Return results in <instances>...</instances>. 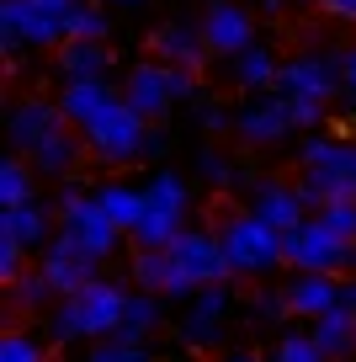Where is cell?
<instances>
[{
    "label": "cell",
    "mask_w": 356,
    "mask_h": 362,
    "mask_svg": "<svg viewBox=\"0 0 356 362\" xmlns=\"http://www.w3.org/2000/svg\"><path fill=\"white\" fill-rule=\"evenodd\" d=\"M144 192H149V208H170V214L186 218V203H191V197H186V181H181L176 170H160Z\"/></svg>",
    "instance_id": "cell-31"
},
{
    "label": "cell",
    "mask_w": 356,
    "mask_h": 362,
    "mask_svg": "<svg viewBox=\"0 0 356 362\" xmlns=\"http://www.w3.org/2000/svg\"><path fill=\"white\" fill-rule=\"evenodd\" d=\"M54 48L64 43V16L43 11L32 0H0V48L16 54V48Z\"/></svg>",
    "instance_id": "cell-7"
},
{
    "label": "cell",
    "mask_w": 356,
    "mask_h": 362,
    "mask_svg": "<svg viewBox=\"0 0 356 362\" xmlns=\"http://www.w3.org/2000/svg\"><path fill=\"white\" fill-rule=\"evenodd\" d=\"M107 102H112V86H107V80H64V90H59V107H64V117L80 128V134H85V123Z\"/></svg>",
    "instance_id": "cell-22"
},
{
    "label": "cell",
    "mask_w": 356,
    "mask_h": 362,
    "mask_svg": "<svg viewBox=\"0 0 356 362\" xmlns=\"http://www.w3.org/2000/svg\"><path fill=\"white\" fill-rule=\"evenodd\" d=\"M271 362H330V357H324V346L314 341V330H287V336H277Z\"/></svg>",
    "instance_id": "cell-32"
},
{
    "label": "cell",
    "mask_w": 356,
    "mask_h": 362,
    "mask_svg": "<svg viewBox=\"0 0 356 362\" xmlns=\"http://www.w3.org/2000/svg\"><path fill=\"white\" fill-rule=\"evenodd\" d=\"M277 90L282 96H314V102H330L340 90V59L335 54H298L277 69Z\"/></svg>",
    "instance_id": "cell-9"
},
{
    "label": "cell",
    "mask_w": 356,
    "mask_h": 362,
    "mask_svg": "<svg viewBox=\"0 0 356 362\" xmlns=\"http://www.w3.org/2000/svg\"><path fill=\"white\" fill-rule=\"evenodd\" d=\"M170 256L181 261V267L197 277V288H208V283H229L234 277V267H229V250H223V240H218V229H181L176 240H170Z\"/></svg>",
    "instance_id": "cell-8"
},
{
    "label": "cell",
    "mask_w": 356,
    "mask_h": 362,
    "mask_svg": "<svg viewBox=\"0 0 356 362\" xmlns=\"http://www.w3.org/2000/svg\"><path fill=\"white\" fill-rule=\"evenodd\" d=\"M123 96L138 107L144 117H160L170 102H176V86H170V64H138L134 75H128V86H123Z\"/></svg>",
    "instance_id": "cell-18"
},
{
    "label": "cell",
    "mask_w": 356,
    "mask_h": 362,
    "mask_svg": "<svg viewBox=\"0 0 356 362\" xmlns=\"http://www.w3.org/2000/svg\"><path fill=\"white\" fill-rule=\"evenodd\" d=\"M181 229H186L181 214H170V208H144V224L134 229V240H138V250H165Z\"/></svg>",
    "instance_id": "cell-27"
},
{
    "label": "cell",
    "mask_w": 356,
    "mask_h": 362,
    "mask_svg": "<svg viewBox=\"0 0 356 362\" xmlns=\"http://www.w3.org/2000/svg\"><path fill=\"white\" fill-rule=\"evenodd\" d=\"M107 27H112V16L101 11L96 0H80L75 11L64 16V37H90V43H101V37H107Z\"/></svg>",
    "instance_id": "cell-30"
},
{
    "label": "cell",
    "mask_w": 356,
    "mask_h": 362,
    "mask_svg": "<svg viewBox=\"0 0 356 362\" xmlns=\"http://www.w3.org/2000/svg\"><path fill=\"white\" fill-rule=\"evenodd\" d=\"M96 197H101V208L112 214V224H117V229H128V235H134V229L144 224L149 192H138V187H123V181H101Z\"/></svg>",
    "instance_id": "cell-24"
},
{
    "label": "cell",
    "mask_w": 356,
    "mask_h": 362,
    "mask_svg": "<svg viewBox=\"0 0 356 362\" xmlns=\"http://www.w3.org/2000/svg\"><path fill=\"white\" fill-rule=\"evenodd\" d=\"M218 240H223V250H229L234 277H266V272L287 267L282 229H271L261 214H229V218H218Z\"/></svg>",
    "instance_id": "cell-3"
},
{
    "label": "cell",
    "mask_w": 356,
    "mask_h": 362,
    "mask_svg": "<svg viewBox=\"0 0 356 362\" xmlns=\"http://www.w3.org/2000/svg\"><path fill=\"white\" fill-rule=\"evenodd\" d=\"M22 250L27 245H16V240H6V235H0V283H6V288H11L16 283V277H22Z\"/></svg>",
    "instance_id": "cell-39"
},
{
    "label": "cell",
    "mask_w": 356,
    "mask_h": 362,
    "mask_svg": "<svg viewBox=\"0 0 356 362\" xmlns=\"http://www.w3.org/2000/svg\"><path fill=\"white\" fill-rule=\"evenodd\" d=\"M144 134H149V117L138 112L128 96H112L96 117L85 123V144L101 165H128L134 155H144Z\"/></svg>",
    "instance_id": "cell-4"
},
{
    "label": "cell",
    "mask_w": 356,
    "mask_h": 362,
    "mask_svg": "<svg viewBox=\"0 0 356 362\" xmlns=\"http://www.w3.org/2000/svg\"><path fill=\"white\" fill-rule=\"evenodd\" d=\"M340 309H356V277H351V283H340Z\"/></svg>",
    "instance_id": "cell-46"
},
{
    "label": "cell",
    "mask_w": 356,
    "mask_h": 362,
    "mask_svg": "<svg viewBox=\"0 0 356 362\" xmlns=\"http://www.w3.org/2000/svg\"><path fill=\"white\" fill-rule=\"evenodd\" d=\"M64 123H69L64 107H59V102H43V96H37V102H22V107L11 112L6 134H11V149H16V155H32V149L43 144L48 134H59Z\"/></svg>",
    "instance_id": "cell-13"
},
{
    "label": "cell",
    "mask_w": 356,
    "mask_h": 362,
    "mask_svg": "<svg viewBox=\"0 0 356 362\" xmlns=\"http://www.w3.org/2000/svg\"><path fill=\"white\" fill-rule=\"evenodd\" d=\"M223 309H229V283L197 288V304H191L186 325H181L186 346H218V336H223Z\"/></svg>",
    "instance_id": "cell-17"
},
{
    "label": "cell",
    "mask_w": 356,
    "mask_h": 362,
    "mask_svg": "<svg viewBox=\"0 0 356 362\" xmlns=\"http://www.w3.org/2000/svg\"><path fill=\"white\" fill-rule=\"evenodd\" d=\"M197 170H202V181H213V187H234V181H239V170H234L218 149H202V155H197Z\"/></svg>",
    "instance_id": "cell-37"
},
{
    "label": "cell",
    "mask_w": 356,
    "mask_h": 362,
    "mask_svg": "<svg viewBox=\"0 0 356 362\" xmlns=\"http://www.w3.org/2000/svg\"><path fill=\"white\" fill-rule=\"evenodd\" d=\"M223 362H261V357H250V351H234V357H223Z\"/></svg>",
    "instance_id": "cell-47"
},
{
    "label": "cell",
    "mask_w": 356,
    "mask_h": 362,
    "mask_svg": "<svg viewBox=\"0 0 356 362\" xmlns=\"http://www.w3.org/2000/svg\"><path fill=\"white\" fill-rule=\"evenodd\" d=\"M16 203H32V165H27V155H11L0 165V208H16Z\"/></svg>",
    "instance_id": "cell-29"
},
{
    "label": "cell",
    "mask_w": 356,
    "mask_h": 362,
    "mask_svg": "<svg viewBox=\"0 0 356 362\" xmlns=\"http://www.w3.org/2000/svg\"><path fill=\"white\" fill-rule=\"evenodd\" d=\"M250 214H261L271 229H282L287 235L292 224H303L309 218V208H303V197H298V181H256L250 187Z\"/></svg>",
    "instance_id": "cell-16"
},
{
    "label": "cell",
    "mask_w": 356,
    "mask_h": 362,
    "mask_svg": "<svg viewBox=\"0 0 356 362\" xmlns=\"http://www.w3.org/2000/svg\"><path fill=\"white\" fill-rule=\"evenodd\" d=\"M32 6H43V11H54V16H69L80 0H32Z\"/></svg>",
    "instance_id": "cell-43"
},
{
    "label": "cell",
    "mask_w": 356,
    "mask_h": 362,
    "mask_svg": "<svg viewBox=\"0 0 356 362\" xmlns=\"http://www.w3.org/2000/svg\"><path fill=\"white\" fill-rule=\"evenodd\" d=\"M134 283L144 288V293H160V298L197 293V277H191L170 250H138V256H134Z\"/></svg>",
    "instance_id": "cell-12"
},
{
    "label": "cell",
    "mask_w": 356,
    "mask_h": 362,
    "mask_svg": "<svg viewBox=\"0 0 356 362\" xmlns=\"http://www.w3.org/2000/svg\"><path fill=\"white\" fill-rule=\"evenodd\" d=\"M319 218H324L340 240H356V203H324Z\"/></svg>",
    "instance_id": "cell-38"
},
{
    "label": "cell",
    "mask_w": 356,
    "mask_h": 362,
    "mask_svg": "<svg viewBox=\"0 0 356 362\" xmlns=\"http://www.w3.org/2000/svg\"><path fill=\"white\" fill-rule=\"evenodd\" d=\"M298 165H303L298 197L309 214H319L324 203H356V144L314 134L298 149Z\"/></svg>",
    "instance_id": "cell-1"
},
{
    "label": "cell",
    "mask_w": 356,
    "mask_h": 362,
    "mask_svg": "<svg viewBox=\"0 0 356 362\" xmlns=\"http://www.w3.org/2000/svg\"><path fill=\"white\" fill-rule=\"evenodd\" d=\"M80 155H85V134H80L75 123H64L59 134H48L27 160H32V170H43V176H69V170L80 165Z\"/></svg>",
    "instance_id": "cell-20"
},
{
    "label": "cell",
    "mask_w": 356,
    "mask_h": 362,
    "mask_svg": "<svg viewBox=\"0 0 356 362\" xmlns=\"http://www.w3.org/2000/svg\"><path fill=\"white\" fill-rule=\"evenodd\" d=\"M335 16H345V22H356V0H324Z\"/></svg>",
    "instance_id": "cell-44"
},
{
    "label": "cell",
    "mask_w": 356,
    "mask_h": 362,
    "mask_svg": "<svg viewBox=\"0 0 356 362\" xmlns=\"http://www.w3.org/2000/svg\"><path fill=\"white\" fill-rule=\"evenodd\" d=\"M59 75L64 80H101L107 75V48L90 37H64L59 48Z\"/></svg>",
    "instance_id": "cell-25"
},
{
    "label": "cell",
    "mask_w": 356,
    "mask_h": 362,
    "mask_svg": "<svg viewBox=\"0 0 356 362\" xmlns=\"http://www.w3.org/2000/svg\"><path fill=\"white\" fill-rule=\"evenodd\" d=\"M160 149H165V134H160V128H149V134H144V155H160Z\"/></svg>",
    "instance_id": "cell-45"
},
{
    "label": "cell",
    "mask_w": 356,
    "mask_h": 362,
    "mask_svg": "<svg viewBox=\"0 0 356 362\" xmlns=\"http://www.w3.org/2000/svg\"><path fill=\"white\" fill-rule=\"evenodd\" d=\"M155 59H170V64L181 69H197L208 64V37H202V27H186V22H165L155 33Z\"/></svg>",
    "instance_id": "cell-19"
},
{
    "label": "cell",
    "mask_w": 356,
    "mask_h": 362,
    "mask_svg": "<svg viewBox=\"0 0 356 362\" xmlns=\"http://www.w3.org/2000/svg\"><path fill=\"white\" fill-rule=\"evenodd\" d=\"M314 341L324 346V357H330V362L356 357V309L335 304L330 315H319V320H314Z\"/></svg>",
    "instance_id": "cell-23"
},
{
    "label": "cell",
    "mask_w": 356,
    "mask_h": 362,
    "mask_svg": "<svg viewBox=\"0 0 356 362\" xmlns=\"http://www.w3.org/2000/svg\"><path fill=\"white\" fill-rule=\"evenodd\" d=\"M287 309L298 320H319L340 304V283H335V272H292L287 277Z\"/></svg>",
    "instance_id": "cell-15"
},
{
    "label": "cell",
    "mask_w": 356,
    "mask_h": 362,
    "mask_svg": "<svg viewBox=\"0 0 356 362\" xmlns=\"http://www.w3.org/2000/svg\"><path fill=\"white\" fill-rule=\"evenodd\" d=\"M282 245H287V267L292 272H351L356 240H340L319 214H309L303 224H292L287 235H282Z\"/></svg>",
    "instance_id": "cell-5"
},
{
    "label": "cell",
    "mask_w": 356,
    "mask_h": 362,
    "mask_svg": "<svg viewBox=\"0 0 356 362\" xmlns=\"http://www.w3.org/2000/svg\"><path fill=\"white\" fill-rule=\"evenodd\" d=\"M96 267H101V256H90V250L75 245L69 235H54L48 250H43V272H48V283H54L59 298H69L85 283H96Z\"/></svg>",
    "instance_id": "cell-10"
},
{
    "label": "cell",
    "mask_w": 356,
    "mask_h": 362,
    "mask_svg": "<svg viewBox=\"0 0 356 362\" xmlns=\"http://www.w3.org/2000/svg\"><path fill=\"white\" fill-rule=\"evenodd\" d=\"M160 325V293H144V288H138V293H128V309H123V325L112 330V336L117 341H144L149 330Z\"/></svg>",
    "instance_id": "cell-26"
},
{
    "label": "cell",
    "mask_w": 356,
    "mask_h": 362,
    "mask_svg": "<svg viewBox=\"0 0 356 362\" xmlns=\"http://www.w3.org/2000/svg\"><path fill=\"white\" fill-rule=\"evenodd\" d=\"M351 117H356V96H351Z\"/></svg>",
    "instance_id": "cell-50"
},
{
    "label": "cell",
    "mask_w": 356,
    "mask_h": 362,
    "mask_svg": "<svg viewBox=\"0 0 356 362\" xmlns=\"http://www.w3.org/2000/svg\"><path fill=\"white\" fill-rule=\"evenodd\" d=\"M351 272H356V250H351Z\"/></svg>",
    "instance_id": "cell-49"
},
{
    "label": "cell",
    "mask_w": 356,
    "mask_h": 362,
    "mask_svg": "<svg viewBox=\"0 0 356 362\" xmlns=\"http://www.w3.org/2000/svg\"><path fill=\"white\" fill-rule=\"evenodd\" d=\"M234 128H239V139H245V144H256V149L282 144V139L292 134V102L282 96V90H271V96H256L245 112L234 117Z\"/></svg>",
    "instance_id": "cell-11"
},
{
    "label": "cell",
    "mask_w": 356,
    "mask_h": 362,
    "mask_svg": "<svg viewBox=\"0 0 356 362\" xmlns=\"http://www.w3.org/2000/svg\"><path fill=\"white\" fill-rule=\"evenodd\" d=\"M292 102V128H319L324 123V102H314V96H287Z\"/></svg>",
    "instance_id": "cell-40"
},
{
    "label": "cell",
    "mask_w": 356,
    "mask_h": 362,
    "mask_svg": "<svg viewBox=\"0 0 356 362\" xmlns=\"http://www.w3.org/2000/svg\"><path fill=\"white\" fill-rule=\"evenodd\" d=\"M197 27H202V37H208L213 54H245V48H250V33H256L250 11H239V6H229V0L208 6Z\"/></svg>",
    "instance_id": "cell-14"
},
{
    "label": "cell",
    "mask_w": 356,
    "mask_h": 362,
    "mask_svg": "<svg viewBox=\"0 0 356 362\" xmlns=\"http://www.w3.org/2000/svg\"><path fill=\"white\" fill-rule=\"evenodd\" d=\"M107 6H144V0H107Z\"/></svg>",
    "instance_id": "cell-48"
},
{
    "label": "cell",
    "mask_w": 356,
    "mask_h": 362,
    "mask_svg": "<svg viewBox=\"0 0 356 362\" xmlns=\"http://www.w3.org/2000/svg\"><path fill=\"white\" fill-rule=\"evenodd\" d=\"M197 123H202V128H208V134H223V128H229V123H234V117H229V112H223V107H218V102H202V107H197Z\"/></svg>",
    "instance_id": "cell-41"
},
{
    "label": "cell",
    "mask_w": 356,
    "mask_h": 362,
    "mask_svg": "<svg viewBox=\"0 0 356 362\" xmlns=\"http://www.w3.org/2000/svg\"><path fill=\"white\" fill-rule=\"evenodd\" d=\"M85 362H155V357L144 351V341L134 346V341L107 336V341H96V346H90V357H85Z\"/></svg>",
    "instance_id": "cell-34"
},
{
    "label": "cell",
    "mask_w": 356,
    "mask_h": 362,
    "mask_svg": "<svg viewBox=\"0 0 356 362\" xmlns=\"http://www.w3.org/2000/svg\"><path fill=\"white\" fill-rule=\"evenodd\" d=\"M0 235L32 250V245H43V240L54 235V214H48L43 203H16V208H0Z\"/></svg>",
    "instance_id": "cell-21"
},
{
    "label": "cell",
    "mask_w": 356,
    "mask_h": 362,
    "mask_svg": "<svg viewBox=\"0 0 356 362\" xmlns=\"http://www.w3.org/2000/svg\"><path fill=\"white\" fill-rule=\"evenodd\" d=\"M250 315H256V325H277V320H287V293H271V288H261L256 298H250Z\"/></svg>",
    "instance_id": "cell-35"
},
{
    "label": "cell",
    "mask_w": 356,
    "mask_h": 362,
    "mask_svg": "<svg viewBox=\"0 0 356 362\" xmlns=\"http://www.w3.org/2000/svg\"><path fill=\"white\" fill-rule=\"evenodd\" d=\"M277 69H282V64L266 54V48H256V43H250L245 54L234 59V80H239L245 90H266V86H277Z\"/></svg>",
    "instance_id": "cell-28"
},
{
    "label": "cell",
    "mask_w": 356,
    "mask_h": 362,
    "mask_svg": "<svg viewBox=\"0 0 356 362\" xmlns=\"http://www.w3.org/2000/svg\"><path fill=\"white\" fill-rule=\"evenodd\" d=\"M48 298H59V293H54V283H48L43 267H37V272H22V277L11 283V304H16V309H43Z\"/></svg>",
    "instance_id": "cell-33"
},
{
    "label": "cell",
    "mask_w": 356,
    "mask_h": 362,
    "mask_svg": "<svg viewBox=\"0 0 356 362\" xmlns=\"http://www.w3.org/2000/svg\"><path fill=\"white\" fill-rule=\"evenodd\" d=\"M59 235H69L75 245H85L90 256H112L123 229L112 224V214L101 208V197H96V192L64 187V192H59Z\"/></svg>",
    "instance_id": "cell-6"
},
{
    "label": "cell",
    "mask_w": 356,
    "mask_h": 362,
    "mask_svg": "<svg viewBox=\"0 0 356 362\" xmlns=\"http://www.w3.org/2000/svg\"><path fill=\"white\" fill-rule=\"evenodd\" d=\"M0 362H43V346L22 330H11V336H0Z\"/></svg>",
    "instance_id": "cell-36"
},
{
    "label": "cell",
    "mask_w": 356,
    "mask_h": 362,
    "mask_svg": "<svg viewBox=\"0 0 356 362\" xmlns=\"http://www.w3.org/2000/svg\"><path fill=\"white\" fill-rule=\"evenodd\" d=\"M123 309H128V288L96 277V283H85L80 293L59 298L48 330H54V341H107L112 330L123 325Z\"/></svg>",
    "instance_id": "cell-2"
},
{
    "label": "cell",
    "mask_w": 356,
    "mask_h": 362,
    "mask_svg": "<svg viewBox=\"0 0 356 362\" xmlns=\"http://www.w3.org/2000/svg\"><path fill=\"white\" fill-rule=\"evenodd\" d=\"M335 59H340V86L356 96V48H345V54H335Z\"/></svg>",
    "instance_id": "cell-42"
}]
</instances>
